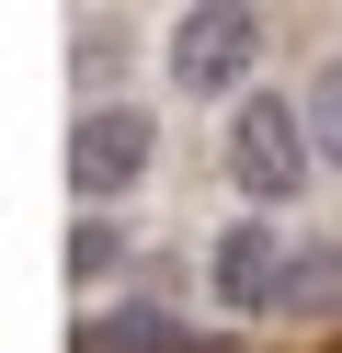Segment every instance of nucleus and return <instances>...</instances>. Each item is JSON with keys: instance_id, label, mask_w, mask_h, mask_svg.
I'll use <instances>...</instances> for the list:
<instances>
[{"instance_id": "obj_1", "label": "nucleus", "mask_w": 342, "mask_h": 353, "mask_svg": "<svg viewBox=\"0 0 342 353\" xmlns=\"http://www.w3.org/2000/svg\"><path fill=\"white\" fill-rule=\"evenodd\" d=\"M308 114H296L285 92H240V114H228V183L251 194V205H285L296 183H308Z\"/></svg>"}, {"instance_id": "obj_2", "label": "nucleus", "mask_w": 342, "mask_h": 353, "mask_svg": "<svg viewBox=\"0 0 342 353\" xmlns=\"http://www.w3.org/2000/svg\"><path fill=\"white\" fill-rule=\"evenodd\" d=\"M251 57H263V12L251 0H194L171 23V80L182 92H240Z\"/></svg>"}, {"instance_id": "obj_3", "label": "nucleus", "mask_w": 342, "mask_h": 353, "mask_svg": "<svg viewBox=\"0 0 342 353\" xmlns=\"http://www.w3.org/2000/svg\"><path fill=\"white\" fill-rule=\"evenodd\" d=\"M149 148H160V125L137 114V103H91V114L68 125V194H80V205L126 194L137 171H149Z\"/></svg>"}, {"instance_id": "obj_4", "label": "nucleus", "mask_w": 342, "mask_h": 353, "mask_svg": "<svg viewBox=\"0 0 342 353\" xmlns=\"http://www.w3.org/2000/svg\"><path fill=\"white\" fill-rule=\"evenodd\" d=\"M285 239L263 228V216H240V228L217 239V307H285Z\"/></svg>"}, {"instance_id": "obj_5", "label": "nucleus", "mask_w": 342, "mask_h": 353, "mask_svg": "<svg viewBox=\"0 0 342 353\" xmlns=\"http://www.w3.org/2000/svg\"><path fill=\"white\" fill-rule=\"evenodd\" d=\"M80 353H194V330L160 319V307H114L103 330H80Z\"/></svg>"}, {"instance_id": "obj_6", "label": "nucleus", "mask_w": 342, "mask_h": 353, "mask_svg": "<svg viewBox=\"0 0 342 353\" xmlns=\"http://www.w3.org/2000/svg\"><path fill=\"white\" fill-rule=\"evenodd\" d=\"M285 307L296 319H331L342 307V239H308V251L285 262Z\"/></svg>"}, {"instance_id": "obj_7", "label": "nucleus", "mask_w": 342, "mask_h": 353, "mask_svg": "<svg viewBox=\"0 0 342 353\" xmlns=\"http://www.w3.org/2000/svg\"><path fill=\"white\" fill-rule=\"evenodd\" d=\"M103 274H126V228L80 216V228H68V285H103Z\"/></svg>"}, {"instance_id": "obj_8", "label": "nucleus", "mask_w": 342, "mask_h": 353, "mask_svg": "<svg viewBox=\"0 0 342 353\" xmlns=\"http://www.w3.org/2000/svg\"><path fill=\"white\" fill-rule=\"evenodd\" d=\"M308 137H319V148L342 160V57H331V69L308 80Z\"/></svg>"}]
</instances>
